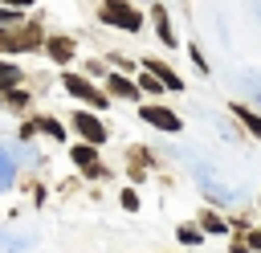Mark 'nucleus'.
I'll return each instance as SVG.
<instances>
[{
  "mask_svg": "<svg viewBox=\"0 0 261 253\" xmlns=\"http://www.w3.org/2000/svg\"><path fill=\"white\" fill-rule=\"evenodd\" d=\"M98 20H102V24H114V29H122V33H139V29H143V12L130 8V4H118V0L102 4V8H98Z\"/></svg>",
  "mask_w": 261,
  "mask_h": 253,
  "instance_id": "f257e3e1",
  "label": "nucleus"
},
{
  "mask_svg": "<svg viewBox=\"0 0 261 253\" xmlns=\"http://www.w3.org/2000/svg\"><path fill=\"white\" fill-rule=\"evenodd\" d=\"M61 86H65L73 98H82L86 106H98V110H102V106L110 102V98H106V94H102V90H98L90 78H82V73H65V78H61Z\"/></svg>",
  "mask_w": 261,
  "mask_h": 253,
  "instance_id": "f03ea898",
  "label": "nucleus"
},
{
  "mask_svg": "<svg viewBox=\"0 0 261 253\" xmlns=\"http://www.w3.org/2000/svg\"><path fill=\"white\" fill-rule=\"evenodd\" d=\"M41 45V33L33 24H20V29H4L0 33V53H24V49H37Z\"/></svg>",
  "mask_w": 261,
  "mask_h": 253,
  "instance_id": "7ed1b4c3",
  "label": "nucleus"
},
{
  "mask_svg": "<svg viewBox=\"0 0 261 253\" xmlns=\"http://www.w3.org/2000/svg\"><path fill=\"white\" fill-rule=\"evenodd\" d=\"M69 122H73V131L86 139V147H94V143H102V139H106V127H102V118H94V114H86V110H77Z\"/></svg>",
  "mask_w": 261,
  "mask_h": 253,
  "instance_id": "20e7f679",
  "label": "nucleus"
},
{
  "mask_svg": "<svg viewBox=\"0 0 261 253\" xmlns=\"http://www.w3.org/2000/svg\"><path fill=\"white\" fill-rule=\"evenodd\" d=\"M139 114H143V122H151V127H159V131H167V135H175V131H184V122H179V114H171L167 106H143Z\"/></svg>",
  "mask_w": 261,
  "mask_h": 253,
  "instance_id": "39448f33",
  "label": "nucleus"
},
{
  "mask_svg": "<svg viewBox=\"0 0 261 253\" xmlns=\"http://www.w3.org/2000/svg\"><path fill=\"white\" fill-rule=\"evenodd\" d=\"M73 163H77V171L90 175V180H102V175H106V167H102V159H98L94 147H73Z\"/></svg>",
  "mask_w": 261,
  "mask_h": 253,
  "instance_id": "423d86ee",
  "label": "nucleus"
},
{
  "mask_svg": "<svg viewBox=\"0 0 261 253\" xmlns=\"http://www.w3.org/2000/svg\"><path fill=\"white\" fill-rule=\"evenodd\" d=\"M106 90H110L114 98H139V86H135L130 78H122V73H110V78H106Z\"/></svg>",
  "mask_w": 261,
  "mask_h": 253,
  "instance_id": "0eeeda50",
  "label": "nucleus"
},
{
  "mask_svg": "<svg viewBox=\"0 0 261 253\" xmlns=\"http://www.w3.org/2000/svg\"><path fill=\"white\" fill-rule=\"evenodd\" d=\"M232 114L249 127V135H257V139H261V114H253V110H249V106H241V102H232Z\"/></svg>",
  "mask_w": 261,
  "mask_h": 253,
  "instance_id": "6e6552de",
  "label": "nucleus"
},
{
  "mask_svg": "<svg viewBox=\"0 0 261 253\" xmlns=\"http://www.w3.org/2000/svg\"><path fill=\"white\" fill-rule=\"evenodd\" d=\"M49 57H53V61H69V57H73V41H69V37H53V41H49Z\"/></svg>",
  "mask_w": 261,
  "mask_h": 253,
  "instance_id": "1a4fd4ad",
  "label": "nucleus"
},
{
  "mask_svg": "<svg viewBox=\"0 0 261 253\" xmlns=\"http://www.w3.org/2000/svg\"><path fill=\"white\" fill-rule=\"evenodd\" d=\"M16 82H20V69H16V65H8V61H0V94H8Z\"/></svg>",
  "mask_w": 261,
  "mask_h": 253,
  "instance_id": "9d476101",
  "label": "nucleus"
},
{
  "mask_svg": "<svg viewBox=\"0 0 261 253\" xmlns=\"http://www.w3.org/2000/svg\"><path fill=\"white\" fill-rule=\"evenodd\" d=\"M151 16H155V29H159V37H163V45H175V37H171V29H167V12L155 4L151 8Z\"/></svg>",
  "mask_w": 261,
  "mask_h": 253,
  "instance_id": "9b49d317",
  "label": "nucleus"
},
{
  "mask_svg": "<svg viewBox=\"0 0 261 253\" xmlns=\"http://www.w3.org/2000/svg\"><path fill=\"white\" fill-rule=\"evenodd\" d=\"M0 98H4V106H12V110H20V106L29 102V94H24V90H8V94H0Z\"/></svg>",
  "mask_w": 261,
  "mask_h": 253,
  "instance_id": "f8f14e48",
  "label": "nucleus"
},
{
  "mask_svg": "<svg viewBox=\"0 0 261 253\" xmlns=\"http://www.w3.org/2000/svg\"><path fill=\"white\" fill-rule=\"evenodd\" d=\"M200 237H204V233H200L196 224H179V241H184V245H200Z\"/></svg>",
  "mask_w": 261,
  "mask_h": 253,
  "instance_id": "ddd939ff",
  "label": "nucleus"
},
{
  "mask_svg": "<svg viewBox=\"0 0 261 253\" xmlns=\"http://www.w3.org/2000/svg\"><path fill=\"white\" fill-rule=\"evenodd\" d=\"M204 229H208V233H228V229H224V224H220L212 212H204Z\"/></svg>",
  "mask_w": 261,
  "mask_h": 253,
  "instance_id": "4468645a",
  "label": "nucleus"
},
{
  "mask_svg": "<svg viewBox=\"0 0 261 253\" xmlns=\"http://www.w3.org/2000/svg\"><path fill=\"white\" fill-rule=\"evenodd\" d=\"M122 208H126V212H135V208H139V196H135V192H130V188H126V192H122Z\"/></svg>",
  "mask_w": 261,
  "mask_h": 253,
  "instance_id": "2eb2a0df",
  "label": "nucleus"
},
{
  "mask_svg": "<svg viewBox=\"0 0 261 253\" xmlns=\"http://www.w3.org/2000/svg\"><path fill=\"white\" fill-rule=\"evenodd\" d=\"M139 86H143V90H147V94H159V90H163V86H159V82H155V78H143V82H139Z\"/></svg>",
  "mask_w": 261,
  "mask_h": 253,
  "instance_id": "dca6fc26",
  "label": "nucleus"
},
{
  "mask_svg": "<svg viewBox=\"0 0 261 253\" xmlns=\"http://www.w3.org/2000/svg\"><path fill=\"white\" fill-rule=\"evenodd\" d=\"M253 245H261V229H257V233H253Z\"/></svg>",
  "mask_w": 261,
  "mask_h": 253,
  "instance_id": "f3484780",
  "label": "nucleus"
}]
</instances>
